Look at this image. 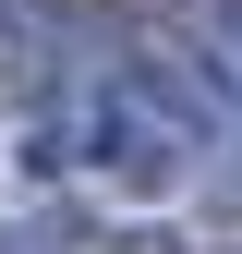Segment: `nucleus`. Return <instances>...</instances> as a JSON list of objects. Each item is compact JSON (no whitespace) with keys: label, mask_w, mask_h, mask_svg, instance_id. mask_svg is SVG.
Here are the masks:
<instances>
[{"label":"nucleus","mask_w":242,"mask_h":254,"mask_svg":"<svg viewBox=\"0 0 242 254\" xmlns=\"http://www.w3.org/2000/svg\"><path fill=\"white\" fill-rule=\"evenodd\" d=\"M0 12H49V0H0Z\"/></svg>","instance_id":"f03ea898"},{"label":"nucleus","mask_w":242,"mask_h":254,"mask_svg":"<svg viewBox=\"0 0 242 254\" xmlns=\"http://www.w3.org/2000/svg\"><path fill=\"white\" fill-rule=\"evenodd\" d=\"M85 254H194L170 230V218H97V230H85Z\"/></svg>","instance_id":"f257e3e1"}]
</instances>
